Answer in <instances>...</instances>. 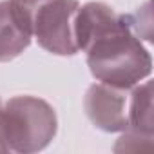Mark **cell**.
Wrapping results in <instances>:
<instances>
[{
    "label": "cell",
    "mask_w": 154,
    "mask_h": 154,
    "mask_svg": "<svg viewBox=\"0 0 154 154\" xmlns=\"http://www.w3.org/2000/svg\"><path fill=\"white\" fill-rule=\"evenodd\" d=\"M78 51L87 53V65L96 80L129 89L149 76L152 60L132 31L131 18L103 2H89L74 17Z\"/></svg>",
    "instance_id": "6da1fadb"
},
{
    "label": "cell",
    "mask_w": 154,
    "mask_h": 154,
    "mask_svg": "<svg viewBox=\"0 0 154 154\" xmlns=\"http://www.w3.org/2000/svg\"><path fill=\"white\" fill-rule=\"evenodd\" d=\"M18 26L54 54L78 53L74 38L76 0H8Z\"/></svg>",
    "instance_id": "7a4b0ae2"
},
{
    "label": "cell",
    "mask_w": 154,
    "mask_h": 154,
    "mask_svg": "<svg viewBox=\"0 0 154 154\" xmlns=\"http://www.w3.org/2000/svg\"><path fill=\"white\" fill-rule=\"evenodd\" d=\"M4 138L9 150L35 152L44 149L56 132L51 105L35 96H17L2 109Z\"/></svg>",
    "instance_id": "3957f363"
},
{
    "label": "cell",
    "mask_w": 154,
    "mask_h": 154,
    "mask_svg": "<svg viewBox=\"0 0 154 154\" xmlns=\"http://www.w3.org/2000/svg\"><path fill=\"white\" fill-rule=\"evenodd\" d=\"M85 111L91 122L109 132L129 129V94L122 87L96 84L85 94Z\"/></svg>",
    "instance_id": "277c9868"
},
{
    "label": "cell",
    "mask_w": 154,
    "mask_h": 154,
    "mask_svg": "<svg viewBox=\"0 0 154 154\" xmlns=\"http://www.w3.org/2000/svg\"><path fill=\"white\" fill-rule=\"evenodd\" d=\"M31 42V36L15 20L9 2H0V62L17 58Z\"/></svg>",
    "instance_id": "5b68a950"
},
{
    "label": "cell",
    "mask_w": 154,
    "mask_h": 154,
    "mask_svg": "<svg viewBox=\"0 0 154 154\" xmlns=\"http://www.w3.org/2000/svg\"><path fill=\"white\" fill-rule=\"evenodd\" d=\"M150 82L134 89L129 96V127L136 132L152 134V100H150Z\"/></svg>",
    "instance_id": "8992f818"
},
{
    "label": "cell",
    "mask_w": 154,
    "mask_h": 154,
    "mask_svg": "<svg viewBox=\"0 0 154 154\" xmlns=\"http://www.w3.org/2000/svg\"><path fill=\"white\" fill-rule=\"evenodd\" d=\"M0 109H2V107H0Z\"/></svg>",
    "instance_id": "52a82bcc"
}]
</instances>
